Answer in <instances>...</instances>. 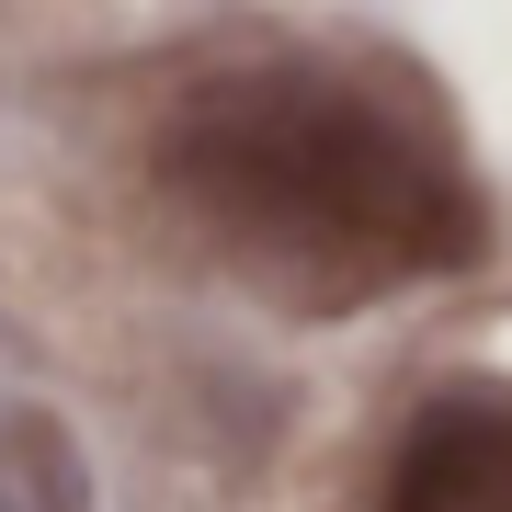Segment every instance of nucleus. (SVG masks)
<instances>
[{
  "instance_id": "f257e3e1",
  "label": "nucleus",
  "mask_w": 512,
  "mask_h": 512,
  "mask_svg": "<svg viewBox=\"0 0 512 512\" xmlns=\"http://www.w3.org/2000/svg\"><path fill=\"white\" fill-rule=\"evenodd\" d=\"M160 183L239 262H262L285 296L319 308L467 274L490 251V205L456 171V148L387 92L296 57L205 80L160 137Z\"/></svg>"
},
{
  "instance_id": "f03ea898",
  "label": "nucleus",
  "mask_w": 512,
  "mask_h": 512,
  "mask_svg": "<svg viewBox=\"0 0 512 512\" xmlns=\"http://www.w3.org/2000/svg\"><path fill=\"white\" fill-rule=\"evenodd\" d=\"M376 512H512V399H444L410 421Z\"/></svg>"
},
{
  "instance_id": "7ed1b4c3",
  "label": "nucleus",
  "mask_w": 512,
  "mask_h": 512,
  "mask_svg": "<svg viewBox=\"0 0 512 512\" xmlns=\"http://www.w3.org/2000/svg\"><path fill=\"white\" fill-rule=\"evenodd\" d=\"M0 512H92V467L46 410H0Z\"/></svg>"
}]
</instances>
